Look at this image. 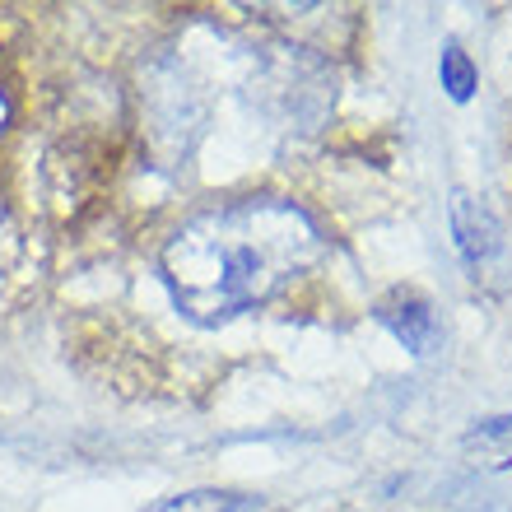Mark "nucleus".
<instances>
[{
    "label": "nucleus",
    "mask_w": 512,
    "mask_h": 512,
    "mask_svg": "<svg viewBox=\"0 0 512 512\" xmlns=\"http://www.w3.org/2000/svg\"><path fill=\"white\" fill-rule=\"evenodd\" d=\"M447 219H452V243H457L461 266L471 270V280H480V270L503 252V224L485 201H475L466 191H452L447 201Z\"/></svg>",
    "instance_id": "f257e3e1"
},
{
    "label": "nucleus",
    "mask_w": 512,
    "mask_h": 512,
    "mask_svg": "<svg viewBox=\"0 0 512 512\" xmlns=\"http://www.w3.org/2000/svg\"><path fill=\"white\" fill-rule=\"evenodd\" d=\"M373 317H378V326H387L415 359H429V354L443 345V322H438V312H433L429 298L415 294V289H391V294H382Z\"/></svg>",
    "instance_id": "f03ea898"
},
{
    "label": "nucleus",
    "mask_w": 512,
    "mask_h": 512,
    "mask_svg": "<svg viewBox=\"0 0 512 512\" xmlns=\"http://www.w3.org/2000/svg\"><path fill=\"white\" fill-rule=\"evenodd\" d=\"M461 457L471 461L475 471H512V410L475 419L471 429L461 433Z\"/></svg>",
    "instance_id": "7ed1b4c3"
},
{
    "label": "nucleus",
    "mask_w": 512,
    "mask_h": 512,
    "mask_svg": "<svg viewBox=\"0 0 512 512\" xmlns=\"http://www.w3.org/2000/svg\"><path fill=\"white\" fill-rule=\"evenodd\" d=\"M438 80H443V89H447V98H452V103H471V98H475L480 75H475L471 56L461 52V42H443V56H438Z\"/></svg>",
    "instance_id": "20e7f679"
},
{
    "label": "nucleus",
    "mask_w": 512,
    "mask_h": 512,
    "mask_svg": "<svg viewBox=\"0 0 512 512\" xmlns=\"http://www.w3.org/2000/svg\"><path fill=\"white\" fill-rule=\"evenodd\" d=\"M247 508H252V499L229 494V489H187V494L154 503L149 512H247Z\"/></svg>",
    "instance_id": "39448f33"
}]
</instances>
